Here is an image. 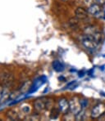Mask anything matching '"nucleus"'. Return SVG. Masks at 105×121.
I'll use <instances>...</instances> for the list:
<instances>
[{"label":"nucleus","instance_id":"412c9836","mask_svg":"<svg viewBox=\"0 0 105 121\" xmlns=\"http://www.w3.org/2000/svg\"><path fill=\"white\" fill-rule=\"evenodd\" d=\"M99 93L101 94V96H103V97H105V92H103V91H100V92H99Z\"/></svg>","mask_w":105,"mask_h":121},{"label":"nucleus","instance_id":"9d476101","mask_svg":"<svg viewBox=\"0 0 105 121\" xmlns=\"http://www.w3.org/2000/svg\"><path fill=\"white\" fill-rule=\"evenodd\" d=\"M53 69L56 71H58V72H62V71L64 70V65L60 61H58V60L53 61Z\"/></svg>","mask_w":105,"mask_h":121},{"label":"nucleus","instance_id":"f8f14e48","mask_svg":"<svg viewBox=\"0 0 105 121\" xmlns=\"http://www.w3.org/2000/svg\"><path fill=\"white\" fill-rule=\"evenodd\" d=\"M80 102H81V108L82 109H87L89 107V105H90V101H89L88 99L86 98H81L80 99Z\"/></svg>","mask_w":105,"mask_h":121},{"label":"nucleus","instance_id":"6e6552de","mask_svg":"<svg viewBox=\"0 0 105 121\" xmlns=\"http://www.w3.org/2000/svg\"><path fill=\"white\" fill-rule=\"evenodd\" d=\"M99 30H99L98 27H96L95 26H86V27H85L84 34H85V35L92 36L94 34H95L96 32L99 31Z\"/></svg>","mask_w":105,"mask_h":121},{"label":"nucleus","instance_id":"dca6fc26","mask_svg":"<svg viewBox=\"0 0 105 121\" xmlns=\"http://www.w3.org/2000/svg\"><path fill=\"white\" fill-rule=\"evenodd\" d=\"M85 74H86V71H85V70H80L79 72H78V76H79V77H81V78L84 77Z\"/></svg>","mask_w":105,"mask_h":121},{"label":"nucleus","instance_id":"20e7f679","mask_svg":"<svg viewBox=\"0 0 105 121\" xmlns=\"http://www.w3.org/2000/svg\"><path fill=\"white\" fill-rule=\"evenodd\" d=\"M69 103H70V111L72 113V115H76V114H78L82 110L81 102H80V99L74 97L69 101Z\"/></svg>","mask_w":105,"mask_h":121},{"label":"nucleus","instance_id":"6ab92c4d","mask_svg":"<svg viewBox=\"0 0 105 121\" xmlns=\"http://www.w3.org/2000/svg\"><path fill=\"white\" fill-rule=\"evenodd\" d=\"M99 120H105V113L104 114H103L102 115H101L100 117H99V119H98Z\"/></svg>","mask_w":105,"mask_h":121},{"label":"nucleus","instance_id":"2eb2a0df","mask_svg":"<svg viewBox=\"0 0 105 121\" xmlns=\"http://www.w3.org/2000/svg\"><path fill=\"white\" fill-rule=\"evenodd\" d=\"M21 110H22V111H24L26 114H28L30 111H31V108H30V106H28V105H25V106H23L22 107H21Z\"/></svg>","mask_w":105,"mask_h":121},{"label":"nucleus","instance_id":"ddd939ff","mask_svg":"<svg viewBox=\"0 0 105 121\" xmlns=\"http://www.w3.org/2000/svg\"><path fill=\"white\" fill-rule=\"evenodd\" d=\"M8 92H7V91H3V94H2V97H1V98H0V102H4V101H7V99H8Z\"/></svg>","mask_w":105,"mask_h":121},{"label":"nucleus","instance_id":"4468645a","mask_svg":"<svg viewBox=\"0 0 105 121\" xmlns=\"http://www.w3.org/2000/svg\"><path fill=\"white\" fill-rule=\"evenodd\" d=\"M83 3H85V5L89 8L90 5H92L94 3H95V0H83Z\"/></svg>","mask_w":105,"mask_h":121},{"label":"nucleus","instance_id":"f3484780","mask_svg":"<svg viewBox=\"0 0 105 121\" xmlns=\"http://www.w3.org/2000/svg\"><path fill=\"white\" fill-rule=\"evenodd\" d=\"M95 3H99L101 6H104L105 5V0H95Z\"/></svg>","mask_w":105,"mask_h":121},{"label":"nucleus","instance_id":"423d86ee","mask_svg":"<svg viewBox=\"0 0 105 121\" xmlns=\"http://www.w3.org/2000/svg\"><path fill=\"white\" fill-rule=\"evenodd\" d=\"M58 109L61 111V113L67 114L70 111V103L69 101L66 98H61L58 100Z\"/></svg>","mask_w":105,"mask_h":121},{"label":"nucleus","instance_id":"aec40b11","mask_svg":"<svg viewBox=\"0 0 105 121\" xmlns=\"http://www.w3.org/2000/svg\"><path fill=\"white\" fill-rule=\"evenodd\" d=\"M99 68H100V70L104 71V70H105V65H101V66L99 67Z\"/></svg>","mask_w":105,"mask_h":121},{"label":"nucleus","instance_id":"7ed1b4c3","mask_svg":"<svg viewBox=\"0 0 105 121\" xmlns=\"http://www.w3.org/2000/svg\"><path fill=\"white\" fill-rule=\"evenodd\" d=\"M103 6L99 5L97 3H94L92 5H90L89 8H87L88 12L90 15H91L92 17H95V18H99V17H103Z\"/></svg>","mask_w":105,"mask_h":121},{"label":"nucleus","instance_id":"4be33fe9","mask_svg":"<svg viewBox=\"0 0 105 121\" xmlns=\"http://www.w3.org/2000/svg\"><path fill=\"white\" fill-rule=\"evenodd\" d=\"M3 89H2V88L0 87V98H1V97H2V94H3Z\"/></svg>","mask_w":105,"mask_h":121},{"label":"nucleus","instance_id":"0eeeda50","mask_svg":"<svg viewBox=\"0 0 105 121\" xmlns=\"http://www.w3.org/2000/svg\"><path fill=\"white\" fill-rule=\"evenodd\" d=\"M92 37H93V39L95 40V42L97 43L99 45L104 42V38H105L104 34V32H103L102 30H99V31L96 32L95 34H94V35H92Z\"/></svg>","mask_w":105,"mask_h":121},{"label":"nucleus","instance_id":"39448f33","mask_svg":"<svg viewBox=\"0 0 105 121\" xmlns=\"http://www.w3.org/2000/svg\"><path fill=\"white\" fill-rule=\"evenodd\" d=\"M89 12L86 8H83V7H78L75 10V16L77 20L80 21H84L89 17Z\"/></svg>","mask_w":105,"mask_h":121},{"label":"nucleus","instance_id":"9b49d317","mask_svg":"<svg viewBox=\"0 0 105 121\" xmlns=\"http://www.w3.org/2000/svg\"><path fill=\"white\" fill-rule=\"evenodd\" d=\"M59 109H57V108H53V109L51 111V114H50V119L52 120H56V119L58 118L59 116V114H60Z\"/></svg>","mask_w":105,"mask_h":121},{"label":"nucleus","instance_id":"b1692460","mask_svg":"<svg viewBox=\"0 0 105 121\" xmlns=\"http://www.w3.org/2000/svg\"><path fill=\"white\" fill-rule=\"evenodd\" d=\"M61 1H63V2H67L68 0H61Z\"/></svg>","mask_w":105,"mask_h":121},{"label":"nucleus","instance_id":"f257e3e1","mask_svg":"<svg viewBox=\"0 0 105 121\" xmlns=\"http://www.w3.org/2000/svg\"><path fill=\"white\" fill-rule=\"evenodd\" d=\"M81 43L86 50L91 52H95L99 46V44L93 39V37L87 35H84V36L81 38Z\"/></svg>","mask_w":105,"mask_h":121},{"label":"nucleus","instance_id":"a211bd4d","mask_svg":"<svg viewBox=\"0 0 105 121\" xmlns=\"http://www.w3.org/2000/svg\"><path fill=\"white\" fill-rule=\"evenodd\" d=\"M94 70H95V69H90V70L88 71V72H87V74H88V75H90V76H92V74H94Z\"/></svg>","mask_w":105,"mask_h":121},{"label":"nucleus","instance_id":"5701e85b","mask_svg":"<svg viewBox=\"0 0 105 121\" xmlns=\"http://www.w3.org/2000/svg\"><path fill=\"white\" fill-rule=\"evenodd\" d=\"M103 19L105 21V11H104V13H103Z\"/></svg>","mask_w":105,"mask_h":121},{"label":"nucleus","instance_id":"f03ea898","mask_svg":"<svg viewBox=\"0 0 105 121\" xmlns=\"http://www.w3.org/2000/svg\"><path fill=\"white\" fill-rule=\"evenodd\" d=\"M104 113H105V103L99 102L92 107L90 114V118L92 120H98Z\"/></svg>","mask_w":105,"mask_h":121},{"label":"nucleus","instance_id":"1a4fd4ad","mask_svg":"<svg viewBox=\"0 0 105 121\" xmlns=\"http://www.w3.org/2000/svg\"><path fill=\"white\" fill-rule=\"evenodd\" d=\"M34 105H35V108L38 111H42L46 108L45 102H44V101H42L41 99H39V100L35 101V104H34Z\"/></svg>","mask_w":105,"mask_h":121}]
</instances>
